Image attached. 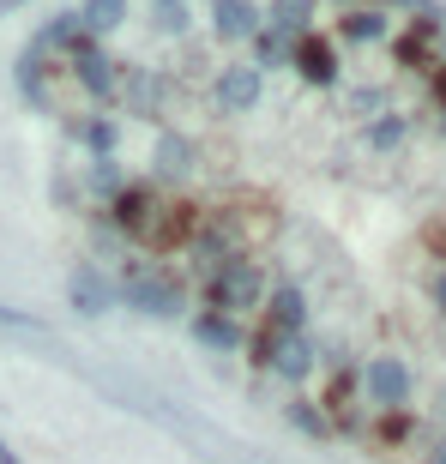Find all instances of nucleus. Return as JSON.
<instances>
[{"label":"nucleus","instance_id":"nucleus-1","mask_svg":"<svg viewBox=\"0 0 446 464\" xmlns=\"http://www.w3.org/2000/svg\"><path fill=\"white\" fill-rule=\"evenodd\" d=\"M266 295H272V284H266V266H259L247 247L229 259H218L206 277H199V308L206 314H223V320H236V326H247V314L266 308Z\"/></svg>","mask_w":446,"mask_h":464},{"label":"nucleus","instance_id":"nucleus-2","mask_svg":"<svg viewBox=\"0 0 446 464\" xmlns=\"http://www.w3.org/2000/svg\"><path fill=\"white\" fill-rule=\"evenodd\" d=\"M308 332V290L302 284H277L272 295H266V308L254 314V332H247V362L254 368H272V356L290 338H302Z\"/></svg>","mask_w":446,"mask_h":464},{"label":"nucleus","instance_id":"nucleus-3","mask_svg":"<svg viewBox=\"0 0 446 464\" xmlns=\"http://www.w3.org/2000/svg\"><path fill=\"white\" fill-rule=\"evenodd\" d=\"M163 211H170V193H163V188H151V181H127V188L103 206V218H109V229H115L121 241H133V247H157Z\"/></svg>","mask_w":446,"mask_h":464},{"label":"nucleus","instance_id":"nucleus-4","mask_svg":"<svg viewBox=\"0 0 446 464\" xmlns=\"http://www.w3.org/2000/svg\"><path fill=\"white\" fill-rule=\"evenodd\" d=\"M115 302H127L133 314H151V320H175V314L188 308L181 277L170 266H127L121 284H115Z\"/></svg>","mask_w":446,"mask_h":464},{"label":"nucleus","instance_id":"nucleus-5","mask_svg":"<svg viewBox=\"0 0 446 464\" xmlns=\"http://www.w3.org/2000/svg\"><path fill=\"white\" fill-rule=\"evenodd\" d=\"M411 368H404V356H368L362 362V392H368V404L374 411H404L411 404Z\"/></svg>","mask_w":446,"mask_h":464},{"label":"nucleus","instance_id":"nucleus-6","mask_svg":"<svg viewBox=\"0 0 446 464\" xmlns=\"http://www.w3.org/2000/svg\"><path fill=\"white\" fill-rule=\"evenodd\" d=\"M67 302L73 314H85V320H97V314L115 308V277H103V266L97 259H79L67 277Z\"/></svg>","mask_w":446,"mask_h":464},{"label":"nucleus","instance_id":"nucleus-7","mask_svg":"<svg viewBox=\"0 0 446 464\" xmlns=\"http://www.w3.org/2000/svg\"><path fill=\"white\" fill-rule=\"evenodd\" d=\"M31 43H36L43 54H49L54 67H61V61H79L85 49H97V36H91L85 24H79V13H54L49 24H43V31L31 36Z\"/></svg>","mask_w":446,"mask_h":464},{"label":"nucleus","instance_id":"nucleus-8","mask_svg":"<svg viewBox=\"0 0 446 464\" xmlns=\"http://www.w3.org/2000/svg\"><path fill=\"white\" fill-rule=\"evenodd\" d=\"M259 79H266V72H259L254 61H229V67L218 72V109L247 115V109L259 103Z\"/></svg>","mask_w":446,"mask_h":464},{"label":"nucleus","instance_id":"nucleus-9","mask_svg":"<svg viewBox=\"0 0 446 464\" xmlns=\"http://www.w3.org/2000/svg\"><path fill=\"white\" fill-rule=\"evenodd\" d=\"M49 72H54V61L36 43H24L18 49V61H13V85H18V97L31 109H49Z\"/></svg>","mask_w":446,"mask_h":464},{"label":"nucleus","instance_id":"nucleus-10","mask_svg":"<svg viewBox=\"0 0 446 464\" xmlns=\"http://www.w3.org/2000/svg\"><path fill=\"white\" fill-rule=\"evenodd\" d=\"M67 67H73V79H79L91 97H103V103H109V97H121V61H115V54H103V43L85 49L79 61H67Z\"/></svg>","mask_w":446,"mask_h":464},{"label":"nucleus","instance_id":"nucleus-11","mask_svg":"<svg viewBox=\"0 0 446 464\" xmlns=\"http://www.w3.org/2000/svg\"><path fill=\"white\" fill-rule=\"evenodd\" d=\"M211 24H218L223 43H254L266 13H259L254 0H211Z\"/></svg>","mask_w":446,"mask_h":464},{"label":"nucleus","instance_id":"nucleus-12","mask_svg":"<svg viewBox=\"0 0 446 464\" xmlns=\"http://www.w3.org/2000/svg\"><path fill=\"white\" fill-rule=\"evenodd\" d=\"M290 67H302V79L308 85H332L338 79V54H332V43L326 36H296V54H290Z\"/></svg>","mask_w":446,"mask_h":464},{"label":"nucleus","instance_id":"nucleus-13","mask_svg":"<svg viewBox=\"0 0 446 464\" xmlns=\"http://www.w3.org/2000/svg\"><path fill=\"white\" fill-rule=\"evenodd\" d=\"M188 169H193V145L181 133H163V139H157V157H151V188L188 181Z\"/></svg>","mask_w":446,"mask_h":464},{"label":"nucleus","instance_id":"nucleus-14","mask_svg":"<svg viewBox=\"0 0 446 464\" xmlns=\"http://www.w3.org/2000/svg\"><path fill=\"white\" fill-rule=\"evenodd\" d=\"M193 326V338H199V344H211V350H223V356H236V350H247V326H236V320H223V314H193L188 320Z\"/></svg>","mask_w":446,"mask_h":464},{"label":"nucleus","instance_id":"nucleus-15","mask_svg":"<svg viewBox=\"0 0 446 464\" xmlns=\"http://www.w3.org/2000/svg\"><path fill=\"white\" fill-rule=\"evenodd\" d=\"M314 368H320V350H314L308 332H302V338H290V344L272 356V374H277V380H290V386H302Z\"/></svg>","mask_w":446,"mask_h":464},{"label":"nucleus","instance_id":"nucleus-16","mask_svg":"<svg viewBox=\"0 0 446 464\" xmlns=\"http://www.w3.org/2000/svg\"><path fill=\"white\" fill-rule=\"evenodd\" d=\"M338 36L344 43H386V36H393V18L380 13V6H350V13L338 18Z\"/></svg>","mask_w":446,"mask_h":464},{"label":"nucleus","instance_id":"nucleus-17","mask_svg":"<svg viewBox=\"0 0 446 464\" xmlns=\"http://www.w3.org/2000/svg\"><path fill=\"white\" fill-rule=\"evenodd\" d=\"M121 91H127V103L145 109V115H157L163 97H170V85H163L157 72H139V67H121Z\"/></svg>","mask_w":446,"mask_h":464},{"label":"nucleus","instance_id":"nucleus-18","mask_svg":"<svg viewBox=\"0 0 446 464\" xmlns=\"http://www.w3.org/2000/svg\"><path fill=\"white\" fill-rule=\"evenodd\" d=\"M308 18H314V0H272L266 6V31H277V36H308Z\"/></svg>","mask_w":446,"mask_h":464},{"label":"nucleus","instance_id":"nucleus-19","mask_svg":"<svg viewBox=\"0 0 446 464\" xmlns=\"http://www.w3.org/2000/svg\"><path fill=\"white\" fill-rule=\"evenodd\" d=\"M73 13H79V24H85L97 43H103L109 31H121V24H127V0H85V6H73Z\"/></svg>","mask_w":446,"mask_h":464},{"label":"nucleus","instance_id":"nucleus-20","mask_svg":"<svg viewBox=\"0 0 446 464\" xmlns=\"http://www.w3.org/2000/svg\"><path fill=\"white\" fill-rule=\"evenodd\" d=\"M67 133H73V139H85V145H91V157H115L121 127H115V115H91V121H73Z\"/></svg>","mask_w":446,"mask_h":464},{"label":"nucleus","instance_id":"nucleus-21","mask_svg":"<svg viewBox=\"0 0 446 464\" xmlns=\"http://www.w3.org/2000/svg\"><path fill=\"white\" fill-rule=\"evenodd\" d=\"M290 54H296L290 36H277V31H266V24H259V36H254V67H259V72L290 67Z\"/></svg>","mask_w":446,"mask_h":464},{"label":"nucleus","instance_id":"nucleus-22","mask_svg":"<svg viewBox=\"0 0 446 464\" xmlns=\"http://www.w3.org/2000/svg\"><path fill=\"white\" fill-rule=\"evenodd\" d=\"M85 188L103 193V206H109V199L127 188V181H121V163H115V157H91V163H85Z\"/></svg>","mask_w":446,"mask_h":464},{"label":"nucleus","instance_id":"nucleus-23","mask_svg":"<svg viewBox=\"0 0 446 464\" xmlns=\"http://www.w3.org/2000/svg\"><path fill=\"white\" fill-rule=\"evenodd\" d=\"M290 429H302V434H314V440H326L332 434V422H326V411H320V404H314V398H290Z\"/></svg>","mask_w":446,"mask_h":464},{"label":"nucleus","instance_id":"nucleus-24","mask_svg":"<svg viewBox=\"0 0 446 464\" xmlns=\"http://www.w3.org/2000/svg\"><path fill=\"white\" fill-rule=\"evenodd\" d=\"M411 429H416L411 404H404V411H380V422H374V440H380V447H398V440H404Z\"/></svg>","mask_w":446,"mask_h":464},{"label":"nucleus","instance_id":"nucleus-25","mask_svg":"<svg viewBox=\"0 0 446 464\" xmlns=\"http://www.w3.org/2000/svg\"><path fill=\"white\" fill-rule=\"evenodd\" d=\"M386 6H398V13H411V18H422V24H441L446 31V6L441 0H380V13H386Z\"/></svg>","mask_w":446,"mask_h":464},{"label":"nucleus","instance_id":"nucleus-26","mask_svg":"<svg viewBox=\"0 0 446 464\" xmlns=\"http://www.w3.org/2000/svg\"><path fill=\"white\" fill-rule=\"evenodd\" d=\"M151 18H157V31H163V36H181V31H188V0H175V6H151Z\"/></svg>","mask_w":446,"mask_h":464},{"label":"nucleus","instance_id":"nucleus-27","mask_svg":"<svg viewBox=\"0 0 446 464\" xmlns=\"http://www.w3.org/2000/svg\"><path fill=\"white\" fill-rule=\"evenodd\" d=\"M368 145H380V151L404 145V121H374V127H368Z\"/></svg>","mask_w":446,"mask_h":464},{"label":"nucleus","instance_id":"nucleus-28","mask_svg":"<svg viewBox=\"0 0 446 464\" xmlns=\"http://www.w3.org/2000/svg\"><path fill=\"white\" fill-rule=\"evenodd\" d=\"M0 326H18V332H43V320H36V314H24V308H6V302H0Z\"/></svg>","mask_w":446,"mask_h":464},{"label":"nucleus","instance_id":"nucleus-29","mask_svg":"<svg viewBox=\"0 0 446 464\" xmlns=\"http://www.w3.org/2000/svg\"><path fill=\"white\" fill-rule=\"evenodd\" d=\"M429 290H434V308L446 314V266H441V272H434V284H429Z\"/></svg>","mask_w":446,"mask_h":464},{"label":"nucleus","instance_id":"nucleus-30","mask_svg":"<svg viewBox=\"0 0 446 464\" xmlns=\"http://www.w3.org/2000/svg\"><path fill=\"white\" fill-rule=\"evenodd\" d=\"M18 6H31V0H0V18H6V13H18Z\"/></svg>","mask_w":446,"mask_h":464},{"label":"nucleus","instance_id":"nucleus-31","mask_svg":"<svg viewBox=\"0 0 446 464\" xmlns=\"http://www.w3.org/2000/svg\"><path fill=\"white\" fill-rule=\"evenodd\" d=\"M0 464H18V452H13V447H6V440H0Z\"/></svg>","mask_w":446,"mask_h":464},{"label":"nucleus","instance_id":"nucleus-32","mask_svg":"<svg viewBox=\"0 0 446 464\" xmlns=\"http://www.w3.org/2000/svg\"><path fill=\"white\" fill-rule=\"evenodd\" d=\"M429 464H446V447H434V452H429Z\"/></svg>","mask_w":446,"mask_h":464},{"label":"nucleus","instance_id":"nucleus-33","mask_svg":"<svg viewBox=\"0 0 446 464\" xmlns=\"http://www.w3.org/2000/svg\"><path fill=\"white\" fill-rule=\"evenodd\" d=\"M151 6H175V0H151Z\"/></svg>","mask_w":446,"mask_h":464}]
</instances>
